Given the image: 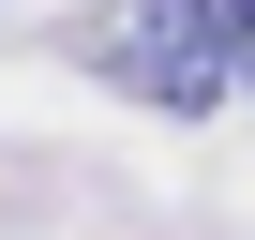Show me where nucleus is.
<instances>
[{
  "label": "nucleus",
  "instance_id": "2",
  "mask_svg": "<svg viewBox=\"0 0 255 240\" xmlns=\"http://www.w3.org/2000/svg\"><path fill=\"white\" fill-rule=\"evenodd\" d=\"M225 60H240V90H255V0H225Z\"/></svg>",
  "mask_w": 255,
  "mask_h": 240
},
{
  "label": "nucleus",
  "instance_id": "1",
  "mask_svg": "<svg viewBox=\"0 0 255 240\" xmlns=\"http://www.w3.org/2000/svg\"><path fill=\"white\" fill-rule=\"evenodd\" d=\"M75 60H90L120 105H150V120H210V105H240L225 0H90V15H75Z\"/></svg>",
  "mask_w": 255,
  "mask_h": 240
}]
</instances>
